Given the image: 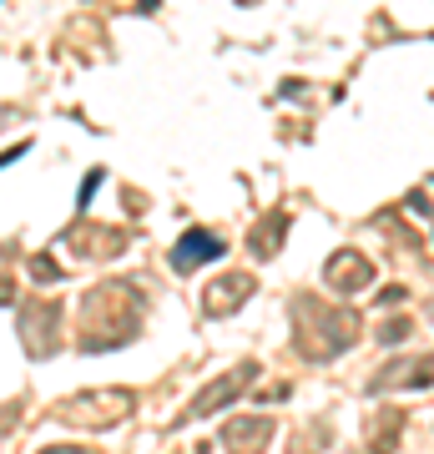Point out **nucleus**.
I'll use <instances>...</instances> for the list:
<instances>
[{"label":"nucleus","mask_w":434,"mask_h":454,"mask_svg":"<svg viewBox=\"0 0 434 454\" xmlns=\"http://www.w3.org/2000/svg\"><path fill=\"white\" fill-rule=\"evenodd\" d=\"M142 324V298L131 283H101L86 293L81 303V348L97 354V348H122Z\"/></svg>","instance_id":"1"},{"label":"nucleus","mask_w":434,"mask_h":454,"mask_svg":"<svg viewBox=\"0 0 434 454\" xmlns=\"http://www.w3.org/2000/svg\"><path fill=\"white\" fill-rule=\"evenodd\" d=\"M293 324H298V354L313 358V364H328L343 348H354L359 328H364L354 309H334V303L308 298V293L293 298Z\"/></svg>","instance_id":"2"},{"label":"nucleus","mask_w":434,"mask_h":454,"mask_svg":"<svg viewBox=\"0 0 434 454\" xmlns=\"http://www.w3.org/2000/svg\"><path fill=\"white\" fill-rule=\"evenodd\" d=\"M131 409H137L131 389H81L56 404V419L76 429H116L122 419H131Z\"/></svg>","instance_id":"3"},{"label":"nucleus","mask_w":434,"mask_h":454,"mask_svg":"<svg viewBox=\"0 0 434 454\" xmlns=\"http://www.w3.org/2000/svg\"><path fill=\"white\" fill-rule=\"evenodd\" d=\"M257 373V364H238L233 373H223V379H212L208 389L197 394L193 404L182 409V424H193V419H208L212 409H223V404H233V399H242L248 394V379Z\"/></svg>","instance_id":"4"},{"label":"nucleus","mask_w":434,"mask_h":454,"mask_svg":"<svg viewBox=\"0 0 434 454\" xmlns=\"http://www.w3.org/2000/svg\"><path fill=\"white\" fill-rule=\"evenodd\" d=\"M20 339H26L31 358H46L61 339V303H26L20 309Z\"/></svg>","instance_id":"5"},{"label":"nucleus","mask_w":434,"mask_h":454,"mask_svg":"<svg viewBox=\"0 0 434 454\" xmlns=\"http://www.w3.org/2000/svg\"><path fill=\"white\" fill-rule=\"evenodd\" d=\"M424 384H434V358H394V364H384V369L369 379V394H384V389H424Z\"/></svg>","instance_id":"6"},{"label":"nucleus","mask_w":434,"mask_h":454,"mask_svg":"<svg viewBox=\"0 0 434 454\" xmlns=\"http://www.w3.org/2000/svg\"><path fill=\"white\" fill-rule=\"evenodd\" d=\"M212 258H227V243L217 232H208V227H187L178 238V247H172V268H178V273H197V268L212 262Z\"/></svg>","instance_id":"7"},{"label":"nucleus","mask_w":434,"mask_h":454,"mask_svg":"<svg viewBox=\"0 0 434 454\" xmlns=\"http://www.w3.org/2000/svg\"><path fill=\"white\" fill-rule=\"evenodd\" d=\"M323 278H328V288L334 293H364L374 283V262L364 258V253H354V247H343V253H334V258L323 262Z\"/></svg>","instance_id":"8"},{"label":"nucleus","mask_w":434,"mask_h":454,"mask_svg":"<svg viewBox=\"0 0 434 454\" xmlns=\"http://www.w3.org/2000/svg\"><path fill=\"white\" fill-rule=\"evenodd\" d=\"M253 273H223L217 283H212L208 293H202V313L208 318H227V313H238L248 298H253Z\"/></svg>","instance_id":"9"},{"label":"nucleus","mask_w":434,"mask_h":454,"mask_svg":"<svg viewBox=\"0 0 434 454\" xmlns=\"http://www.w3.org/2000/svg\"><path fill=\"white\" fill-rule=\"evenodd\" d=\"M268 439H273V419H268V414H257V419H227L223 424L227 454H263Z\"/></svg>","instance_id":"10"},{"label":"nucleus","mask_w":434,"mask_h":454,"mask_svg":"<svg viewBox=\"0 0 434 454\" xmlns=\"http://www.w3.org/2000/svg\"><path fill=\"white\" fill-rule=\"evenodd\" d=\"M66 247H76V253H86V247H97V253H122L127 247V232L122 227H97L81 217L71 232H66Z\"/></svg>","instance_id":"11"},{"label":"nucleus","mask_w":434,"mask_h":454,"mask_svg":"<svg viewBox=\"0 0 434 454\" xmlns=\"http://www.w3.org/2000/svg\"><path fill=\"white\" fill-rule=\"evenodd\" d=\"M399 434H404V414L399 409H384V414L374 419L369 439H364V454H389L394 444H399Z\"/></svg>","instance_id":"12"},{"label":"nucleus","mask_w":434,"mask_h":454,"mask_svg":"<svg viewBox=\"0 0 434 454\" xmlns=\"http://www.w3.org/2000/svg\"><path fill=\"white\" fill-rule=\"evenodd\" d=\"M283 232H288V212H268V223H257L248 243H253L257 258H273L278 247H283Z\"/></svg>","instance_id":"13"},{"label":"nucleus","mask_w":434,"mask_h":454,"mask_svg":"<svg viewBox=\"0 0 434 454\" xmlns=\"http://www.w3.org/2000/svg\"><path fill=\"white\" fill-rule=\"evenodd\" d=\"M404 333H409V324H404V318H394L389 328H379V339H384V343H399Z\"/></svg>","instance_id":"14"},{"label":"nucleus","mask_w":434,"mask_h":454,"mask_svg":"<svg viewBox=\"0 0 434 454\" xmlns=\"http://www.w3.org/2000/svg\"><path fill=\"white\" fill-rule=\"evenodd\" d=\"M31 273L41 278V283H51V278H61V273H56V262H46V258H36V262H31Z\"/></svg>","instance_id":"15"},{"label":"nucleus","mask_w":434,"mask_h":454,"mask_svg":"<svg viewBox=\"0 0 434 454\" xmlns=\"http://www.w3.org/2000/svg\"><path fill=\"white\" fill-rule=\"evenodd\" d=\"M41 454H97V450H86V444H56V450H41Z\"/></svg>","instance_id":"16"}]
</instances>
